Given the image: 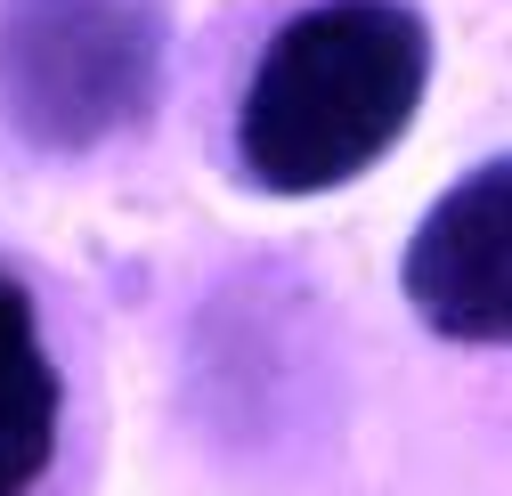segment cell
I'll return each instance as SVG.
<instances>
[{
    "label": "cell",
    "mask_w": 512,
    "mask_h": 496,
    "mask_svg": "<svg viewBox=\"0 0 512 496\" xmlns=\"http://www.w3.org/2000/svg\"><path fill=\"white\" fill-rule=\"evenodd\" d=\"M431 82V33L399 0L301 9L236 106V155L269 196H326L358 179L415 122Z\"/></svg>",
    "instance_id": "1"
},
{
    "label": "cell",
    "mask_w": 512,
    "mask_h": 496,
    "mask_svg": "<svg viewBox=\"0 0 512 496\" xmlns=\"http://www.w3.org/2000/svg\"><path fill=\"white\" fill-rule=\"evenodd\" d=\"M155 0H0V114L49 155H82L155 106Z\"/></svg>",
    "instance_id": "2"
},
{
    "label": "cell",
    "mask_w": 512,
    "mask_h": 496,
    "mask_svg": "<svg viewBox=\"0 0 512 496\" xmlns=\"http://www.w3.org/2000/svg\"><path fill=\"white\" fill-rule=\"evenodd\" d=\"M407 301L447 342L512 350V155L456 179L407 244Z\"/></svg>",
    "instance_id": "3"
},
{
    "label": "cell",
    "mask_w": 512,
    "mask_h": 496,
    "mask_svg": "<svg viewBox=\"0 0 512 496\" xmlns=\"http://www.w3.org/2000/svg\"><path fill=\"white\" fill-rule=\"evenodd\" d=\"M57 456V366L41 350L33 301L0 277V496H25Z\"/></svg>",
    "instance_id": "4"
}]
</instances>
